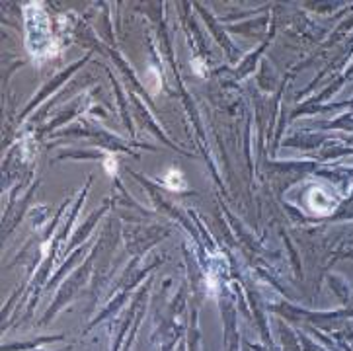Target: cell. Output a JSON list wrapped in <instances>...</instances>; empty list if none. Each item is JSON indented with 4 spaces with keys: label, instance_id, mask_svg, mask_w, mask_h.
<instances>
[{
    "label": "cell",
    "instance_id": "obj_3",
    "mask_svg": "<svg viewBox=\"0 0 353 351\" xmlns=\"http://www.w3.org/2000/svg\"><path fill=\"white\" fill-rule=\"evenodd\" d=\"M192 67H194L195 74H199V76L205 74V63H203V59H194L192 61Z\"/></svg>",
    "mask_w": 353,
    "mask_h": 351
},
{
    "label": "cell",
    "instance_id": "obj_1",
    "mask_svg": "<svg viewBox=\"0 0 353 351\" xmlns=\"http://www.w3.org/2000/svg\"><path fill=\"white\" fill-rule=\"evenodd\" d=\"M164 183H166V187L172 190V192H180V190L185 187L183 176L180 174V170H176V168H170V170H168L166 178H164Z\"/></svg>",
    "mask_w": 353,
    "mask_h": 351
},
{
    "label": "cell",
    "instance_id": "obj_2",
    "mask_svg": "<svg viewBox=\"0 0 353 351\" xmlns=\"http://www.w3.org/2000/svg\"><path fill=\"white\" fill-rule=\"evenodd\" d=\"M103 170L107 172L110 176H114L115 172H117V160H115L114 154H107L105 160H103Z\"/></svg>",
    "mask_w": 353,
    "mask_h": 351
},
{
    "label": "cell",
    "instance_id": "obj_4",
    "mask_svg": "<svg viewBox=\"0 0 353 351\" xmlns=\"http://www.w3.org/2000/svg\"><path fill=\"white\" fill-rule=\"evenodd\" d=\"M41 252H43V256H47V252H49V242L43 244V250H41Z\"/></svg>",
    "mask_w": 353,
    "mask_h": 351
}]
</instances>
